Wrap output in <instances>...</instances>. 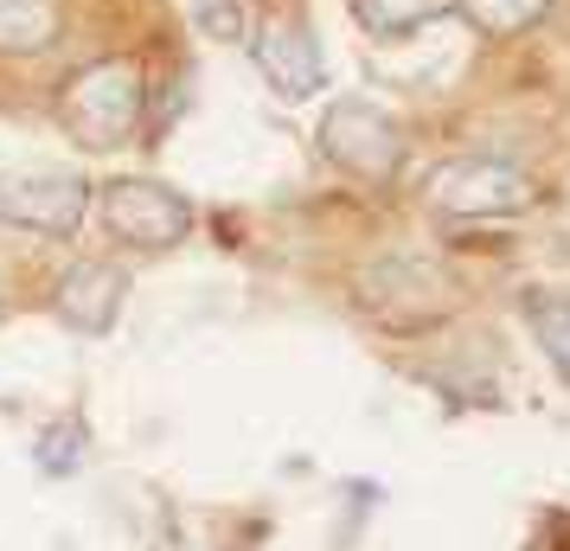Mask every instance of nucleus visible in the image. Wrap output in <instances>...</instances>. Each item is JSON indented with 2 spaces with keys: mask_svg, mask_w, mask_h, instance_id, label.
Wrapping results in <instances>:
<instances>
[{
  "mask_svg": "<svg viewBox=\"0 0 570 551\" xmlns=\"http://www.w3.org/2000/svg\"><path fill=\"white\" fill-rule=\"evenodd\" d=\"M455 13L474 32H488V39H513V32L539 27L551 13V0H455Z\"/></svg>",
  "mask_w": 570,
  "mask_h": 551,
  "instance_id": "f8f14e48",
  "label": "nucleus"
},
{
  "mask_svg": "<svg viewBox=\"0 0 570 551\" xmlns=\"http://www.w3.org/2000/svg\"><path fill=\"white\" fill-rule=\"evenodd\" d=\"M423 199L430 211L442 218H513L539 199V186L525 167L513 160H493V155H455L430 167V180H423Z\"/></svg>",
  "mask_w": 570,
  "mask_h": 551,
  "instance_id": "39448f33",
  "label": "nucleus"
},
{
  "mask_svg": "<svg viewBox=\"0 0 570 551\" xmlns=\"http://www.w3.org/2000/svg\"><path fill=\"white\" fill-rule=\"evenodd\" d=\"M141 116H148V78L135 58H90L71 78L58 83V122L65 135L90 148V155H116L141 135Z\"/></svg>",
  "mask_w": 570,
  "mask_h": 551,
  "instance_id": "f257e3e1",
  "label": "nucleus"
},
{
  "mask_svg": "<svg viewBox=\"0 0 570 551\" xmlns=\"http://www.w3.org/2000/svg\"><path fill=\"white\" fill-rule=\"evenodd\" d=\"M360 308L397 334H423V327L455 315V283L423 257H385L360 269Z\"/></svg>",
  "mask_w": 570,
  "mask_h": 551,
  "instance_id": "423d86ee",
  "label": "nucleus"
},
{
  "mask_svg": "<svg viewBox=\"0 0 570 551\" xmlns=\"http://www.w3.org/2000/svg\"><path fill=\"white\" fill-rule=\"evenodd\" d=\"M519 315H525V327H532L539 353L570 385V289H525L519 295Z\"/></svg>",
  "mask_w": 570,
  "mask_h": 551,
  "instance_id": "9b49d317",
  "label": "nucleus"
},
{
  "mask_svg": "<svg viewBox=\"0 0 570 551\" xmlns=\"http://www.w3.org/2000/svg\"><path fill=\"white\" fill-rule=\"evenodd\" d=\"M250 58H257L263 83L283 104H308L314 90L327 83V58H321V32H314L302 0H263L250 20Z\"/></svg>",
  "mask_w": 570,
  "mask_h": 551,
  "instance_id": "f03ea898",
  "label": "nucleus"
},
{
  "mask_svg": "<svg viewBox=\"0 0 570 551\" xmlns=\"http://www.w3.org/2000/svg\"><path fill=\"white\" fill-rule=\"evenodd\" d=\"M321 155L334 160L340 174H353V180H397V167H404V122L391 116V109L365 104V97H334V104L321 109Z\"/></svg>",
  "mask_w": 570,
  "mask_h": 551,
  "instance_id": "20e7f679",
  "label": "nucleus"
},
{
  "mask_svg": "<svg viewBox=\"0 0 570 551\" xmlns=\"http://www.w3.org/2000/svg\"><path fill=\"white\" fill-rule=\"evenodd\" d=\"M90 211V180L78 174H0V225L32 237H71Z\"/></svg>",
  "mask_w": 570,
  "mask_h": 551,
  "instance_id": "0eeeda50",
  "label": "nucleus"
},
{
  "mask_svg": "<svg viewBox=\"0 0 570 551\" xmlns=\"http://www.w3.org/2000/svg\"><path fill=\"white\" fill-rule=\"evenodd\" d=\"M65 39L58 0H0V58H39Z\"/></svg>",
  "mask_w": 570,
  "mask_h": 551,
  "instance_id": "1a4fd4ad",
  "label": "nucleus"
},
{
  "mask_svg": "<svg viewBox=\"0 0 570 551\" xmlns=\"http://www.w3.org/2000/svg\"><path fill=\"white\" fill-rule=\"evenodd\" d=\"M122 302H129V269L122 263H71L65 276H58V295L52 308L58 321L71 327V334H83V341H97V334H109L116 321H122Z\"/></svg>",
  "mask_w": 570,
  "mask_h": 551,
  "instance_id": "6e6552de",
  "label": "nucleus"
},
{
  "mask_svg": "<svg viewBox=\"0 0 570 551\" xmlns=\"http://www.w3.org/2000/svg\"><path fill=\"white\" fill-rule=\"evenodd\" d=\"M97 218L104 232L122 244V250H141V257H160L193 237V206H186L174 186L141 180V174H122V180H104L97 193Z\"/></svg>",
  "mask_w": 570,
  "mask_h": 551,
  "instance_id": "7ed1b4c3",
  "label": "nucleus"
},
{
  "mask_svg": "<svg viewBox=\"0 0 570 551\" xmlns=\"http://www.w3.org/2000/svg\"><path fill=\"white\" fill-rule=\"evenodd\" d=\"M353 7V20H360L365 39H379V46H397V39H416L423 27H436L455 13V0H346Z\"/></svg>",
  "mask_w": 570,
  "mask_h": 551,
  "instance_id": "9d476101",
  "label": "nucleus"
}]
</instances>
